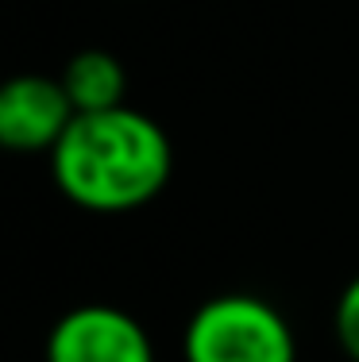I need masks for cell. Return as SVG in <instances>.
<instances>
[{
	"label": "cell",
	"mask_w": 359,
	"mask_h": 362,
	"mask_svg": "<svg viewBox=\"0 0 359 362\" xmlns=\"http://www.w3.org/2000/svg\"><path fill=\"white\" fill-rule=\"evenodd\" d=\"M174 170L170 135L127 105L78 112L50 151L58 193L85 212H132L166 189Z\"/></svg>",
	"instance_id": "6da1fadb"
},
{
	"label": "cell",
	"mask_w": 359,
	"mask_h": 362,
	"mask_svg": "<svg viewBox=\"0 0 359 362\" xmlns=\"http://www.w3.org/2000/svg\"><path fill=\"white\" fill-rule=\"evenodd\" d=\"M182 362H297V335L278 305L255 293H220L186 320Z\"/></svg>",
	"instance_id": "7a4b0ae2"
},
{
	"label": "cell",
	"mask_w": 359,
	"mask_h": 362,
	"mask_svg": "<svg viewBox=\"0 0 359 362\" xmlns=\"http://www.w3.org/2000/svg\"><path fill=\"white\" fill-rule=\"evenodd\" d=\"M47 362H155L147 327L116 305H78L55 320Z\"/></svg>",
	"instance_id": "3957f363"
},
{
	"label": "cell",
	"mask_w": 359,
	"mask_h": 362,
	"mask_svg": "<svg viewBox=\"0 0 359 362\" xmlns=\"http://www.w3.org/2000/svg\"><path fill=\"white\" fill-rule=\"evenodd\" d=\"M78 116L58 77L16 74L0 81V151L50 154Z\"/></svg>",
	"instance_id": "277c9868"
},
{
	"label": "cell",
	"mask_w": 359,
	"mask_h": 362,
	"mask_svg": "<svg viewBox=\"0 0 359 362\" xmlns=\"http://www.w3.org/2000/svg\"><path fill=\"white\" fill-rule=\"evenodd\" d=\"M62 89L70 97L74 112H108L124 105L127 74L116 54L108 50H78L62 70Z\"/></svg>",
	"instance_id": "5b68a950"
},
{
	"label": "cell",
	"mask_w": 359,
	"mask_h": 362,
	"mask_svg": "<svg viewBox=\"0 0 359 362\" xmlns=\"http://www.w3.org/2000/svg\"><path fill=\"white\" fill-rule=\"evenodd\" d=\"M332 332H336V343L352 362H359V274L340 289L336 308H332Z\"/></svg>",
	"instance_id": "8992f818"
}]
</instances>
